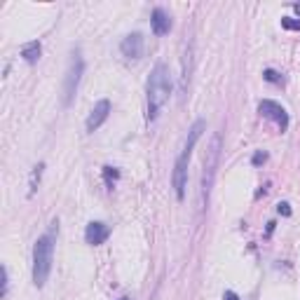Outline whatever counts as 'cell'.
<instances>
[{"mask_svg":"<svg viewBox=\"0 0 300 300\" xmlns=\"http://www.w3.org/2000/svg\"><path fill=\"white\" fill-rule=\"evenodd\" d=\"M258 110H260V115L267 117V120H272L279 129H282V132H286V129H289V113H286V108H284V106H279L277 101L263 98V101L258 104Z\"/></svg>","mask_w":300,"mask_h":300,"instance_id":"obj_6","label":"cell"},{"mask_svg":"<svg viewBox=\"0 0 300 300\" xmlns=\"http://www.w3.org/2000/svg\"><path fill=\"white\" fill-rule=\"evenodd\" d=\"M265 160H267V155H265V153H263V150H258V153H256V155H254V160H251V162H254L256 167H258V164H263V162H265Z\"/></svg>","mask_w":300,"mask_h":300,"instance_id":"obj_17","label":"cell"},{"mask_svg":"<svg viewBox=\"0 0 300 300\" xmlns=\"http://www.w3.org/2000/svg\"><path fill=\"white\" fill-rule=\"evenodd\" d=\"M82 70H85V61H82V54L75 49L73 57H70L68 70H66V80H64V104L70 106L75 92H78V85H80Z\"/></svg>","mask_w":300,"mask_h":300,"instance_id":"obj_5","label":"cell"},{"mask_svg":"<svg viewBox=\"0 0 300 300\" xmlns=\"http://www.w3.org/2000/svg\"><path fill=\"white\" fill-rule=\"evenodd\" d=\"M293 10H295V12H298V14H300V3H295V5H293Z\"/></svg>","mask_w":300,"mask_h":300,"instance_id":"obj_20","label":"cell"},{"mask_svg":"<svg viewBox=\"0 0 300 300\" xmlns=\"http://www.w3.org/2000/svg\"><path fill=\"white\" fill-rule=\"evenodd\" d=\"M108 235H110V228L106 223H98V220H92L85 230V239H87V244H92V246L104 244L106 239H108Z\"/></svg>","mask_w":300,"mask_h":300,"instance_id":"obj_8","label":"cell"},{"mask_svg":"<svg viewBox=\"0 0 300 300\" xmlns=\"http://www.w3.org/2000/svg\"><path fill=\"white\" fill-rule=\"evenodd\" d=\"M104 176H106V183L113 188V183L120 179V171H117L115 167H104Z\"/></svg>","mask_w":300,"mask_h":300,"instance_id":"obj_13","label":"cell"},{"mask_svg":"<svg viewBox=\"0 0 300 300\" xmlns=\"http://www.w3.org/2000/svg\"><path fill=\"white\" fill-rule=\"evenodd\" d=\"M218 155H220V136L214 134V139L207 148V157H204V173H202V202L207 207L209 195H211V185H214L216 167H218Z\"/></svg>","mask_w":300,"mask_h":300,"instance_id":"obj_4","label":"cell"},{"mask_svg":"<svg viewBox=\"0 0 300 300\" xmlns=\"http://www.w3.org/2000/svg\"><path fill=\"white\" fill-rule=\"evenodd\" d=\"M108 115H110V101L108 98H101V101L92 108L89 117H87V132H96V129L108 120Z\"/></svg>","mask_w":300,"mask_h":300,"instance_id":"obj_7","label":"cell"},{"mask_svg":"<svg viewBox=\"0 0 300 300\" xmlns=\"http://www.w3.org/2000/svg\"><path fill=\"white\" fill-rule=\"evenodd\" d=\"M263 78H265L267 82H274V85H282L284 82V75L277 73V70H272V68H267L265 73H263Z\"/></svg>","mask_w":300,"mask_h":300,"instance_id":"obj_15","label":"cell"},{"mask_svg":"<svg viewBox=\"0 0 300 300\" xmlns=\"http://www.w3.org/2000/svg\"><path fill=\"white\" fill-rule=\"evenodd\" d=\"M204 129H207V122L204 120H197L195 124H192L190 132H188V141H185L179 160H176L171 181H173V190H176V197H179V199H183L185 197V185H188V164H190L192 150H195V145H197V141H199V136H202Z\"/></svg>","mask_w":300,"mask_h":300,"instance_id":"obj_2","label":"cell"},{"mask_svg":"<svg viewBox=\"0 0 300 300\" xmlns=\"http://www.w3.org/2000/svg\"><path fill=\"white\" fill-rule=\"evenodd\" d=\"M7 286H10V282H7V267H3V295H7Z\"/></svg>","mask_w":300,"mask_h":300,"instance_id":"obj_18","label":"cell"},{"mask_svg":"<svg viewBox=\"0 0 300 300\" xmlns=\"http://www.w3.org/2000/svg\"><path fill=\"white\" fill-rule=\"evenodd\" d=\"M171 96V75L164 64H157L148 78V120L153 122L160 115L162 106Z\"/></svg>","mask_w":300,"mask_h":300,"instance_id":"obj_1","label":"cell"},{"mask_svg":"<svg viewBox=\"0 0 300 300\" xmlns=\"http://www.w3.org/2000/svg\"><path fill=\"white\" fill-rule=\"evenodd\" d=\"M120 300H129V298H120Z\"/></svg>","mask_w":300,"mask_h":300,"instance_id":"obj_21","label":"cell"},{"mask_svg":"<svg viewBox=\"0 0 300 300\" xmlns=\"http://www.w3.org/2000/svg\"><path fill=\"white\" fill-rule=\"evenodd\" d=\"M120 49L127 59H141V54H143V35L141 33H129L127 38L122 40Z\"/></svg>","mask_w":300,"mask_h":300,"instance_id":"obj_9","label":"cell"},{"mask_svg":"<svg viewBox=\"0 0 300 300\" xmlns=\"http://www.w3.org/2000/svg\"><path fill=\"white\" fill-rule=\"evenodd\" d=\"M57 220L52 223V230L42 235L33 246V284L42 289L49 279L52 272V258H54V230H57Z\"/></svg>","mask_w":300,"mask_h":300,"instance_id":"obj_3","label":"cell"},{"mask_svg":"<svg viewBox=\"0 0 300 300\" xmlns=\"http://www.w3.org/2000/svg\"><path fill=\"white\" fill-rule=\"evenodd\" d=\"M42 169H45V164H38V167L33 169V173H31V188H29V195H33V192H35V188H38V183H40Z\"/></svg>","mask_w":300,"mask_h":300,"instance_id":"obj_12","label":"cell"},{"mask_svg":"<svg viewBox=\"0 0 300 300\" xmlns=\"http://www.w3.org/2000/svg\"><path fill=\"white\" fill-rule=\"evenodd\" d=\"M223 300H239V295H237L235 291H225V293H223Z\"/></svg>","mask_w":300,"mask_h":300,"instance_id":"obj_19","label":"cell"},{"mask_svg":"<svg viewBox=\"0 0 300 300\" xmlns=\"http://www.w3.org/2000/svg\"><path fill=\"white\" fill-rule=\"evenodd\" d=\"M21 57H23L26 64H35V61L40 59V42L33 40V42H29V45H23L21 47Z\"/></svg>","mask_w":300,"mask_h":300,"instance_id":"obj_11","label":"cell"},{"mask_svg":"<svg viewBox=\"0 0 300 300\" xmlns=\"http://www.w3.org/2000/svg\"><path fill=\"white\" fill-rule=\"evenodd\" d=\"M277 211H279L282 216H291V204H289V202H279V204H277Z\"/></svg>","mask_w":300,"mask_h":300,"instance_id":"obj_16","label":"cell"},{"mask_svg":"<svg viewBox=\"0 0 300 300\" xmlns=\"http://www.w3.org/2000/svg\"><path fill=\"white\" fill-rule=\"evenodd\" d=\"M282 29H286V31H300V19H295V17H282Z\"/></svg>","mask_w":300,"mask_h":300,"instance_id":"obj_14","label":"cell"},{"mask_svg":"<svg viewBox=\"0 0 300 300\" xmlns=\"http://www.w3.org/2000/svg\"><path fill=\"white\" fill-rule=\"evenodd\" d=\"M150 26H153V33L155 35H167L169 31H171V17H169L162 7H157V10H153Z\"/></svg>","mask_w":300,"mask_h":300,"instance_id":"obj_10","label":"cell"}]
</instances>
